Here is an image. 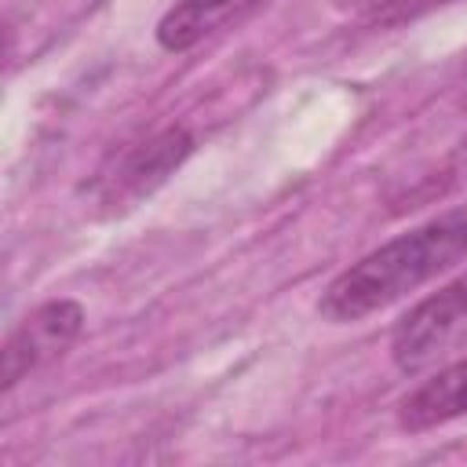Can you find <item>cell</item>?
Masks as SVG:
<instances>
[{
  "mask_svg": "<svg viewBox=\"0 0 467 467\" xmlns=\"http://www.w3.org/2000/svg\"><path fill=\"white\" fill-rule=\"evenodd\" d=\"M463 259H467V208H456L409 234H398L394 241L350 263L321 292L317 310L325 321L336 325L361 321L405 299L409 292H416L420 285L434 281L438 274L452 270Z\"/></svg>",
  "mask_w": 467,
  "mask_h": 467,
  "instance_id": "obj_1",
  "label": "cell"
},
{
  "mask_svg": "<svg viewBox=\"0 0 467 467\" xmlns=\"http://www.w3.org/2000/svg\"><path fill=\"white\" fill-rule=\"evenodd\" d=\"M463 343H467V274L445 285L441 292L427 296L398 321L390 336V358L398 368L420 372L438 358H449Z\"/></svg>",
  "mask_w": 467,
  "mask_h": 467,
  "instance_id": "obj_2",
  "label": "cell"
},
{
  "mask_svg": "<svg viewBox=\"0 0 467 467\" xmlns=\"http://www.w3.org/2000/svg\"><path fill=\"white\" fill-rule=\"evenodd\" d=\"M80 328H84V310L73 299H51L29 310L4 343V372H0L4 390H11L18 379L55 361L58 354H66V347L80 336Z\"/></svg>",
  "mask_w": 467,
  "mask_h": 467,
  "instance_id": "obj_3",
  "label": "cell"
},
{
  "mask_svg": "<svg viewBox=\"0 0 467 467\" xmlns=\"http://www.w3.org/2000/svg\"><path fill=\"white\" fill-rule=\"evenodd\" d=\"M463 416H467V358L449 361L398 401V423L405 431H431Z\"/></svg>",
  "mask_w": 467,
  "mask_h": 467,
  "instance_id": "obj_4",
  "label": "cell"
},
{
  "mask_svg": "<svg viewBox=\"0 0 467 467\" xmlns=\"http://www.w3.org/2000/svg\"><path fill=\"white\" fill-rule=\"evenodd\" d=\"M259 4L266 0H175L157 22V40L164 51H190Z\"/></svg>",
  "mask_w": 467,
  "mask_h": 467,
  "instance_id": "obj_5",
  "label": "cell"
},
{
  "mask_svg": "<svg viewBox=\"0 0 467 467\" xmlns=\"http://www.w3.org/2000/svg\"><path fill=\"white\" fill-rule=\"evenodd\" d=\"M186 153H190V135H186L182 128H168V131L153 135L150 142L135 146V150L120 161L117 175H113V193H109V201L150 193L171 168H179V161H182Z\"/></svg>",
  "mask_w": 467,
  "mask_h": 467,
  "instance_id": "obj_6",
  "label": "cell"
},
{
  "mask_svg": "<svg viewBox=\"0 0 467 467\" xmlns=\"http://www.w3.org/2000/svg\"><path fill=\"white\" fill-rule=\"evenodd\" d=\"M339 7L347 11H376V7H390V4H401V0H336Z\"/></svg>",
  "mask_w": 467,
  "mask_h": 467,
  "instance_id": "obj_7",
  "label": "cell"
}]
</instances>
